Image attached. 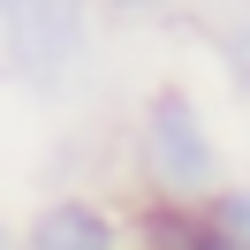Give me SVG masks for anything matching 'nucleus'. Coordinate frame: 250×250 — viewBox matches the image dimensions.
I'll return each mask as SVG.
<instances>
[{"label": "nucleus", "instance_id": "nucleus-8", "mask_svg": "<svg viewBox=\"0 0 250 250\" xmlns=\"http://www.w3.org/2000/svg\"><path fill=\"white\" fill-rule=\"evenodd\" d=\"M0 250H16V228H8V220H0Z\"/></svg>", "mask_w": 250, "mask_h": 250}, {"label": "nucleus", "instance_id": "nucleus-3", "mask_svg": "<svg viewBox=\"0 0 250 250\" xmlns=\"http://www.w3.org/2000/svg\"><path fill=\"white\" fill-rule=\"evenodd\" d=\"M16 250H129V205L91 189H53L23 212Z\"/></svg>", "mask_w": 250, "mask_h": 250}, {"label": "nucleus", "instance_id": "nucleus-1", "mask_svg": "<svg viewBox=\"0 0 250 250\" xmlns=\"http://www.w3.org/2000/svg\"><path fill=\"white\" fill-rule=\"evenodd\" d=\"M129 167H137L144 197L167 205H205L228 182V152H220V129L205 114V99L189 83H152L129 129Z\"/></svg>", "mask_w": 250, "mask_h": 250}, {"label": "nucleus", "instance_id": "nucleus-2", "mask_svg": "<svg viewBox=\"0 0 250 250\" xmlns=\"http://www.w3.org/2000/svg\"><path fill=\"white\" fill-rule=\"evenodd\" d=\"M99 0H0V68L31 91H68L91 61Z\"/></svg>", "mask_w": 250, "mask_h": 250}, {"label": "nucleus", "instance_id": "nucleus-4", "mask_svg": "<svg viewBox=\"0 0 250 250\" xmlns=\"http://www.w3.org/2000/svg\"><path fill=\"white\" fill-rule=\"evenodd\" d=\"M129 250H228L205 220V205H167V197H144L129 205Z\"/></svg>", "mask_w": 250, "mask_h": 250}, {"label": "nucleus", "instance_id": "nucleus-6", "mask_svg": "<svg viewBox=\"0 0 250 250\" xmlns=\"http://www.w3.org/2000/svg\"><path fill=\"white\" fill-rule=\"evenodd\" d=\"M220 53H228V68L250 83V16H235L228 31H220Z\"/></svg>", "mask_w": 250, "mask_h": 250}, {"label": "nucleus", "instance_id": "nucleus-7", "mask_svg": "<svg viewBox=\"0 0 250 250\" xmlns=\"http://www.w3.org/2000/svg\"><path fill=\"white\" fill-rule=\"evenodd\" d=\"M99 8H114V16H137V23H159V16H174V8H189V0H99Z\"/></svg>", "mask_w": 250, "mask_h": 250}, {"label": "nucleus", "instance_id": "nucleus-5", "mask_svg": "<svg viewBox=\"0 0 250 250\" xmlns=\"http://www.w3.org/2000/svg\"><path fill=\"white\" fill-rule=\"evenodd\" d=\"M205 220L228 250H250V174H228V182L205 197Z\"/></svg>", "mask_w": 250, "mask_h": 250}]
</instances>
